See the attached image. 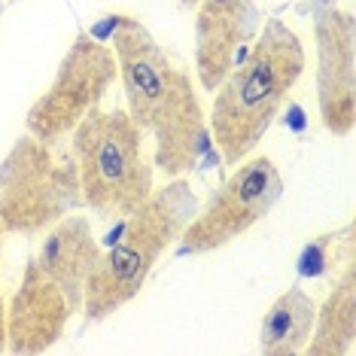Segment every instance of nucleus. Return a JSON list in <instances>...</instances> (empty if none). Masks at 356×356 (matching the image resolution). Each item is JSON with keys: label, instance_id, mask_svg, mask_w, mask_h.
Returning <instances> with one entry per match:
<instances>
[{"label": "nucleus", "instance_id": "f257e3e1", "mask_svg": "<svg viewBox=\"0 0 356 356\" xmlns=\"http://www.w3.org/2000/svg\"><path fill=\"white\" fill-rule=\"evenodd\" d=\"M110 43L125 110L143 137L152 140V165L168 180L207 168L213 140L189 70L134 15H110Z\"/></svg>", "mask_w": 356, "mask_h": 356}, {"label": "nucleus", "instance_id": "f03ea898", "mask_svg": "<svg viewBox=\"0 0 356 356\" xmlns=\"http://www.w3.org/2000/svg\"><path fill=\"white\" fill-rule=\"evenodd\" d=\"M302 74V40L283 19H268L213 92L207 128L222 165L234 168L262 143Z\"/></svg>", "mask_w": 356, "mask_h": 356}, {"label": "nucleus", "instance_id": "7ed1b4c3", "mask_svg": "<svg viewBox=\"0 0 356 356\" xmlns=\"http://www.w3.org/2000/svg\"><path fill=\"white\" fill-rule=\"evenodd\" d=\"M198 207V195L192 192L189 180L174 177L161 189H152L134 213L122 216L88 274L83 298L86 323L110 320L140 296L156 262L177 244Z\"/></svg>", "mask_w": 356, "mask_h": 356}, {"label": "nucleus", "instance_id": "20e7f679", "mask_svg": "<svg viewBox=\"0 0 356 356\" xmlns=\"http://www.w3.org/2000/svg\"><path fill=\"white\" fill-rule=\"evenodd\" d=\"M83 201L101 220L134 213L156 189V165L147 156V137L128 110H92L70 134Z\"/></svg>", "mask_w": 356, "mask_h": 356}, {"label": "nucleus", "instance_id": "39448f33", "mask_svg": "<svg viewBox=\"0 0 356 356\" xmlns=\"http://www.w3.org/2000/svg\"><path fill=\"white\" fill-rule=\"evenodd\" d=\"M86 207L74 152L49 147L28 131L0 161V229L34 238Z\"/></svg>", "mask_w": 356, "mask_h": 356}, {"label": "nucleus", "instance_id": "423d86ee", "mask_svg": "<svg viewBox=\"0 0 356 356\" xmlns=\"http://www.w3.org/2000/svg\"><path fill=\"white\" fill-rule=\"evenodd\" d=\"M116 79L119 64L110 46L92 31L76 34L55 67L49 88L28 107L25 131L49 147L67 143L74 128L104 104Z\"/></svg>", "mask_w": 356, "mask_h": 356}, {"label": "nucleus", "instance_id": "0eeeda50", "mask_svg": "<svg viewBox=\"0 0 356 356\" xmlns=\"http://www.w3.org/2000/svg\"><path fill=\"white\" fill-rule=\"evenodd\" d=\"M283 174L268 156L241 159L225 183L210 195L207 207L189 220L183 234L174 244L177 259L207 256L213 250L229 247L241 234H247L256 222H262L283 198Z\"/></svg>", "mask_w": 356, "mask_h": 356}, {"label": "nucleus", "instance_id": "6e6552de", "mask_svg": "<svg viewBox=\"0 0 356 356\" xmlns=\"http://www.w3.org/2000/svg\"><path fill=\"white\" fill-rule=\"evenodd\" d=\"M317 49V107L329 134L350 137L356 125V22L338 0H311Z\"/></svg>", "mask_w": 356, "mask_h": 356}, {"label": "nucleus", "instance_id": "1a4fd4ad", "mask_svg": "<svg viewBox=\"0 0 356 356\" xmlns=\"http://www.w3.org/2000/svg\"><path fill=\"white\" fill-rule=\"evenodd\" d=\"M195 10V76L213 95L247 55L262 28V13L256 0H198Z\"/></svg>", "mask_w": 356, "mask_h": 356}, {"label": "nucleus", "instance_id": "9d476101", "mask_svg": "<svg viewBox=\"0 0 356 356\" xmlns=\"http://www.w3.org/2000/svg\"><path fill=\"white\" fill-rule=\"evenodd\" d=\"M70 317L74 311L64 293L40 271V265L31 256L6 305V353L37 356L52 350L64 338Z\"/></svg>", "mask_w": 356, "mask_h": 356}, {"label": "nucleus", "instance_id": "9b49d317", "mask_svg": "<svg viewBox=\"0 0 356 356\" xmlns=\"http://www.w3.org/2000/svg\"><path fill=\"white\" fill-rule=\"evenodd\" d=\"M101 256V241L95 238L88 216H64L43 232V244L34 253L40 271L64 293L70 311H83L86 283Z\"/></svg>", "mask_w": 356, "mask_h": 356}, {"label": "nucleus", "instance_id": "f8f14e48", "mask_svg": "<svg viewBox=\"0 0 356 356\" xmlns=\"http://www.w3.org/2000/svg\"><path fill=\"white\" fill-rule=\"evenodd\" d=\"M356 341V262L347 253L341 274L332 283L326 302L317 305L314 332L305 344L311 356H347Z\"/></svg>", "mask_w": 356, "mask_h": 356}, {"label": "nucleus", "instance_id": "ddd939ff", "mask_svg": "<svg viewBox=\"0 0 356 356\" xmlns=\"http://www.w3.org/2000/svg\"><path fill=\"white\" fill-rule=\"evenodd\" d=\"M314 320H317V302L307 289L296 283L274 298L265 311L262 326H259V350L265 356L305 353V344L314 332Z\"/></svg>", "mask_w": 356, "mask_h": 356}, {"label": "nucleus", "instance_id": "4468645a", "mask_svg": "<svg viewBox=\"0 0 356 356\" xmlns=\"http://www.w3.org/2000/svg\"><path fill=\"white\" fill-rule=\"evenodd\" d=\"M344 232V229H341ZM341 232H329L320 238H311L298 256V277H326L332 268V244L341 238Z\"/></svg>", "mask_w": 356, "mask_h": 356}, {"label": "nucleus", "instance_id": "2eb2a0df", "mask_svg": "<svg viewBox=\"0 0 356 356\" xmlns=\"http://www.w3.org/2000/svg\"><path fill=\"white\" fill-rule=\"evenodd\" d=\"M0 256H3V229H0ZM0 353H6V302L0 293Z\"/></svg>", "mask_w": 356, "mask_h": 356}, {"label": "nucleus", "instance_id": "dca6fc26", "mask_svg": "<svg viewBox=\"0 0 356 356\" xmlns=\"http://www.w3.org/2000/svg\"><path fill=\"white\" fill-rule=\"evenodd\" d=\"M180 3H183V6H189V10H192V6H195L198 0H180Z\"/></svg>", "mask_w": 356, "mask_h": 356}, {"label": "nucleus", "instance_id": "f3484780", "mask_svg": "<svg viewBox=\"0 0 356 356\" xmlns=\"http://www.w3.org/2000/svg\"><path fill=\"white\" fill-rule=\"evenodd\" d=\"M0 15H3V0H0Z\"/></svg>", "mask_w": 356, "mask_h": 356}]
</instances>
